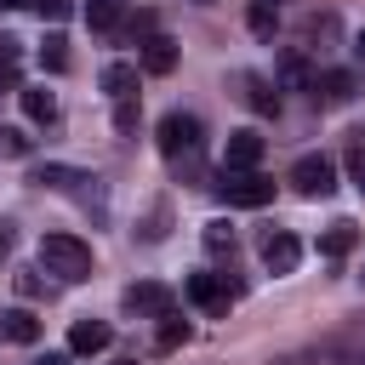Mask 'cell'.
Returning a JSON list of instances; mask_svg holds the SVG:
<instances>
[{"mask_svg":"<svg viewBox=\"0 0 365 365\" xmlns=\"http://www.w3.org/2000/svg\"><path fill=\"white\" fill-rule=\"evenodd\" d=\"M40 262H46V274H57V279H86V274H91V245L74 240V234H46V240H40Z\"/></svg>","mask_w":365,"mask_h":365,"instance_id":"6da1fadb","label":"cell"},{"mask_svg":"<svg viewBox=\"0 0 365 365\" xmlns=\"http://www.w3.org/2000/svg\"><path fill=\"white\" fill-rule=\"evenodd\" d=\"M291 188H297L302 200H331V194H336V160H331V154H302V160L291 165Z\"/></svg>","mask_w":365,"mask_h":365,"instance_id":"7a4b0ae2","label":"cell"},{"mask_svg":"<svg viewBox=\"0 0 365 365\" xmlns=\"http://www.w3.org/2000/svg\"><path fill=\"white\" fill-rule=\"evenodd\" d=\"M217 194H222V205L257 211V205H268V200H274V177H262V171H222Z\"/></svg>","mask_w":365,"mask_h":365,"instance_id":"3957f363","label":"cell"},{"mask_svg":"<svg viewBox=\"0 0 365 365\" xmlns=\"http://www.w3.org/2000/svg\"><path fill=\"white\" fill-rule=\"evenodd\" d=\"M200 148V120L194 114H165L160 120V154L165 160H194Z\"/></svg>","mask_w":365,"mask_h":365,"instance_id":"277c9868","label":"cell"},{"mask_svg":"<svg viewBox=\"0 0 365 365\" xmlns=\"http://www.w3.org/2000/svg\"><path fill=\"white\" fill-rule=\"evenodd\" d=\"M188 302L194 308H205V314H228V302H234V285L222 279V274H188Z\"/></svg>","mask_w":365,"mask_h":365,"instance_id":"5b68a950","label":"cell"},{"mask_svg":"<svg viewBox=\"0 0 365 365\" xmlns=\"http://www.w3.org/2000/svg\"><path fill=\"white\" fill-rule=\"evenodd\" d=\"M257 160H262V137L257 131H234L228 148H222V171H257Z\"/></svg>","mask_w":365,"mask_h":365,"instance_id":"8992f818","label":"cell"},{"mask_svg":"<svg viewBox=\"0 0 365 365\" xmlns=\"http://www.w3.org/2000/svg\"><path fill=\"white\" fill-rule=\"evenodd\" d=\"M262 262H268V274H291V268L302 262L297 234H268V240H262Z\"/></svg>","mask_w":365,"mask_h":365,"instance_id":"52a82bcc","label":"cell"},{"mask_svg":"<svg viewBox=\"0 0 365 365\" xmlns=\"http://www.w3.org/2000/svg\"><path fill=\"white\" fill-rule=\"evenodd\" d=\"M125 308H137V314H154V319H160V314H171V308H177V297H171L165 285L143 279V285H131V291H125Z\"/></svg>","mask_w":365,"mask_h":365,"instance_id":"ba28073f","label":"cell"},{"mask_svg":"<svg viewBox=\"0 0 365 365\" xmlns=\"http://www.w3.org/2000/svg\"><path fill=\"white\" fill-rule=\"evenodd\" d=\"M108 342H114L108 319H74V331H68V354H103Z\"/></svg>","mask_w":365,"mask_h":365,"instance_id":"9c48e42d","label":"cell"},{"mask_svg":"<svg viewBox=\"0 0 365 365\" xmlns=\"http://www.w3.org/2000/svg\"><path fill=\"white\" fill-rule=\"evenodd\" d=\"M314 103H325V108H342L348 97H354V74H342V68H331V74H314Z\"/></svg>","mask_w":365,"mask_h":365,"instance_id":"30bf717a","label":"cell"},{"mask_svg":"<svg viewBox=\"0 0 365 365\" xmlns=\"http://www.w3.org/2000/svg\"><path fill=\"white\" fill-rule=\"evenodd\" d=\"M0 336L17 342V348H34V342H40V319H34L29 308H6V314H0Z\"/></svg>","mask_w":365,"mask_h":365,"instance_id":"8fae6325","label":"cell"},{"mask_svg":"<svg viewBox=\"0 0 365 365\" xmlns=\"http://www.w3.org/2000/svg\"><path fill=\"white\" fill-rule=\"evenodd\" d=\"M171 68H177V40L148 34L143 40V74H171Z\"/></svg>","mask_w":365,"mask_h":365,"instance_id":"7c38bea8","label":"cell"},{"mask_svg":"<svg viewBox=\"0 0 365 365\" xmlns=\"http://www.w3.org/2000/svg\"><path fill=\"white\" fill-rule=\"evenodd\" d=\"M245 29H251L257 40H274V29H279V6H274V0H251V6H245Z\"/></svg>","mask_w":365,"mask_h":365,"instance_id":"4fadbf2b","label":"cell"},{"mask_svg":"<svg viewBox=\"0 0 365 365\" xmlns=\"http://www.w3.org/2000/svg\"><path fill=\"white\" fill-rule=\"evenodd\" d=\"M17 97H23V114H29V120H40V125L57 120V97H51L46 86H29V91H17Z\"/></svg>","mask_w":365,"mask_h":365,"instance_id":"5bb4252c","label":"cell"},{"mask_svg":"<svg viewBox=\"0 0 365 365\" xmlns=\"http://www.w3.org/2000/svg\"><path fill=\"white\" fill-rule=\"evenodd\" d=\"M354 245H359V228H354V222H331V228L319 234V251H325V257H348Z\"/></svg>","mask_w":365,"mask_h":365,"instance_id":"9a60e30c","label":"cell"},{"mask_svg":"<svg viewBox=\"0 0 365 365\" xmlns=\"http://www.w3.org/2000/svg\"><path fill=\"white\" fill-rule=\"evenodd\" d=\"M188 336H194V325H188V319H177V308H171V314H160V336H154V348H160V354L182 348Z\"/></svg>","mask_w":365,"mask_h":365,"instance_id":"2e32d148","label":"cell"},{"mask_svg":"<svg viewBox=\"0 0 365 365\" xmlns=\"http://www.w3.org/2000/svg\"><path fill=\"white\" fill-rule=\"evenodd\" d=\"M279 86H291V91H308V86H314V74H308V57H302V51H285V57H279Z\"/></svg>","mask_w":365,"mask_h":365,"instance_id":"e0dca14e","label":"cell"},{"mask_svg":"<svg viewBox=\"0 0 365 365\" xmlns=\"http://www.w3.org/2000/svg\"><path fill=\"white\" fill-rule=\"evenodd\" d=\"M103 91L108 97H137V68L131 63H108L103 68Z\"/></svg>","mask_w":365,"mask_h":365,"instance_id":"ac0fdd59","label":"cell"},{"mask_svg":"<svg viewBox=\"0 0 365 365\" xmlns=\"http://www.w3.org/2000/svg\"><path fill=\"white\" fill-rule=\"evenodd\" d=\"M240 86H245V103H251L257 114H279V91H268V80H257V74H240Z\"/></svg>","mask_w":365,"mask_h":365,"instance_id":"d6986e66","label":"cell"},{"mask_svg":"<svg viewBox=\"0 0 365 365\" xmlns=\"http://www.w3.org/2000/svg\"><path fill=\"white\" fill-rule=\"evenodd\" d=\"M125 17V0H86V23L91 29H114Z\"/></svg>","mask_w":365,"mask_h":365,"instance_id":"ffe728a7","label":"cell"},{"mask_svg":"<svg viewBox=\"0 0 365 365\" xmlns=\"http://www.w3.org/2000/svg\"><path fill=\"white\" fill-rule=\"evenodd\" d=\"M17 57H23V46H17L11 34H0V91L17 86Z\"/></svg>","mask_w":365,"mask_h":365,"instance_id":"44dd1931","label":"cell"},{"mask_svg":"<svg viewBox=\"0 0 365 365\" xmlns=\"http://www.w3.org/2000/svg\"><path fill=\"white\" fill-rule=\"evenodd\" d=\"M40 63H46L51 74H63V68H68V40H63V34H46V46H40Z\"/></svg>","mask_w":365,"mask_h":365,"instance_id":"7402d4cb","label":"cell"},{"mask_svg":"<svg viewBox=\"0 0 365 365\" xmlns=\"http://www.w3.org/2000/svg\"><path fill=\"white\" fill-rule=\"evenodd\" d=\"M114 131H120V137L137 131V97H114Z\"/></svg>","mask_w":365,"mask_h":365,"instance_id":"603a6c76","label":"cell"},{"mask_svg":"<svg viewBox=\"0 0 365 365\" xmlns=\"http://www.w3.org/2000/svg\"><path fill=\"white\" fill-rule=\"evenodd\" d=\"M205 251H211V257L234 251V228H228V222H205Z\"/></svg>","mask_w":365,"mask_h":365,"instance_id":"cb8c5ba5","label":"cell"},{"mask_svg":"<svg viewBox=\"0 0 365 365\" xmlns=\"http://www.w3.org/2000/svg\"><path fill=\"white\" fill-rule=\"evenodd\" d=\"M0 154H11V160H23V154H29V137H23L17 125H0Z\"/></svg>","mask_w":365,"mask_h":365,"instance_id":"d4e9b609","label":"cell"},{"mask_svg":"<svg viewBox=\"0 0 365 365\" xmlns=\"http://www.w3.org/2000/svg\"><path fill=\"white\" fill-rule=\"evenodd\" d=\"M34 11H40V17H51V23H63V17L74 11V0H34Z\"/></svg>","mask_w":365,"mask_h":365,"instance_id":"484cf974","label":"cell"},{"mask_svg":"<svg viewBox=\"0 0 365 365\" xmlns=\"http://www.w3.org/2000/svg\"><path fill=\"white\" fill-rule=\"evenodd\" d=\"M17 291H23V297H40L46 285H40V274H34V268H23V274H17Z\"/></svg>","mask_w":365,"mask_h":365,"instance_id":"4316f807","label":"cell"},{"mask_svg":"<svg viewBox=\"0 0 365 365\" xmlns=\"http://www.w3.org/2000/svg\"><path fill=\"white\" fill-rule=\"evenodd\" d=\"M354 188L365 194V154H354Z\"/></svg>","mask_w":365,"mask_h":365,"instance_id":"83f0119b","label":"cell"},{"mask_svg":"<svg viewBox=\"0 0 365 365\" xmlns=\"http://www.w3.org/2000/svg\"><path fill=\"white\" fill-rule=\"evenodd\" d=\"M34 365H68V354H40Z\"/></svg>","mask_w":365,"mask_h":365,"instance_id":"f1b7e54d","label":"cell"},{"mask_svg":"<svg viewBox=\"0 0 365 365\" xmlns=\"http://www.w3.org/2000/svg\"><path fill=\"white\" fill-rule=\"evenodd\" d=\"M6 245H11V222H0V251H6Z\"/></svg>","mask_w":365,"mask_h":365,"instance_id":"f546056e","label":"cell"},{"mask_svg":"<svg viewBox=\"0 0 365 365\" xmlns=\"http://www.w3.org/2000/svg\"><path fill=\"white\" fill-rule=\"evenodd\" d=\"M354 51H359V57H365V34H359V40H354Z\"/></svg>","mask_w":365,"mask_h":365,"instance_id":"4dcf8cb0","label":"cell"},{"mask_svg":"<svg viewBox=\"0 0 365 365\" xmlns=\"http://www.w3.org/2000/svg\"><path fill=\"white\" fill-rule=\"evenodd\" d=\"M11 6H23V0H0V11H11Z\"/></svg>","mask_w":365,"mask_h":365,"instance_id":"1f68e13d","label":"cell"}]
</instances>
